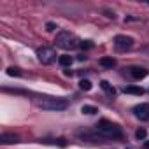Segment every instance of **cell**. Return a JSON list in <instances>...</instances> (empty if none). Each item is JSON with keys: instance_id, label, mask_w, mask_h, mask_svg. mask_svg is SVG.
Segmentation results:
<instances>
[{"instance_id": "cell-9", "label": "cell", "mask_w": 149, "mask_h": 149, "mask_svg": "<svg viewBox=\"0 0 149 149\" xmlns=\"http://www.w3.org/2000/svg\"><path fill=\"white\" fill-rule=\"evenodd\" d=\"M123 91L128 93V95H137V97L144 95V88H140V86H126Z\"/></svg>"}, {"instance_id": "cell-4", "label": "cell", "mask_w": 149, "mask_h": 149, "mask_svg": "<svg viewBox=\"0 0 149 149\" xmlns=\"http://www.w3.org/2000/svg\"><path fill=\"white\" fill-rule=\"evenodd\" d=\"M37 58L42 65H51L56 61V51L53 47H47V46H42L37 49Z\"/></svg>"}, {"instance_id": "cell-1", "label": "cell", "mask_w": 149, "mask_h": 149, "mask_svg": "<svg viewBox=\"0 0 149 149\" xmlns=\"http://www.w3.org/2000/svg\"><path fill=\"white\" fill-rule=\"evenodd\" d=\"M95 132L98 133L100 139H112V140H121L123 139V130L109 119H100L95 125Z\"/></svg>"}, {"instance_id": "cell-13", "label": "cell", "mask_w": 149, "mask_h": 149, "mask_svg": "<svg viewBox=\"0 0 149 149\" xmlns=\"http://www.w3.org/2000/svg\"><path fill=\"white\" fill-rule=\"evenodd\" d=\"M81 112H83V114H88V116H93V114L98 112V109H97L95 105H83V107H81Z\"/></svg>"}, {"instance_id": "cell-10", "label": "cell", "mask_w": 149, "mask_h": 149, "mask_svg": "<svg viewBox=\"0 0 149 149\" xmlns=\"http://www.w3.org/2000/svg\"><path fill=\"white\" fill-rule=\"evenodd\" d=\"M100 65H102L104 68H112V67L116 65V60H114L112 56H104V58H100Z\"/></svg>"}, {"instance_id": "cell-7", "label": "cell", "mask_w": 149, "mask_h": 149, "mask_svg": "<svg viewBox=\"0 0 149 149\" xmlns=\"http://www.w3.org/2000/svg\"><path fill=\"white\" fill-rule=\"evenodd\" d=\"M128 70H130V76H132L133 79H137V81H139V79H144L147 74H149V70L144 68V67H130Z\"/></svg>"}, {"instance_id": "cell-21", "label": "cell", "mask_w": 149, "mask_h": 149, "mask_svg": "<svg viewBox=\"0 0 149 149\" xmlns=\"http://www.w3.org/2000/svg\"><path fill=\"white\" fill-rule=\"evenodd\" d=\"M144 149H149V140H146V142H144Z\"/></svg>"}, {"instance_id": "cell-3", "label": "cell", "mask_w": 149, "mask_h": 149, "mask_svg": "<svg viewBox=\"0 0 149 149\" xmlns=\"http://www.w3.org/2000/svg\"><path fill=\"white\" fill-rule=\"evenodd\" d=\"M54 42L61 49H76V47L81 46V40L74 35V33H70V32H60L56 35V40Z\"/></svg>"}, {"instance_id": "cell-18", "label": "cell", "mask_w": 149, "mask_h": 149, "mask_svg": "<svg viewBox=\"0 0 149 149\" xmlns=\"http://www.w3.org/2000/svg\"><path fill=\"white\" fill-rule=\"evenodd\" d=\"M58 26H56V23H53V21H49V23H46V30L47 32H54Z\"/></svg>"}, {"instance_id": "cell-2", "label": "cell", "mask_w": 149, "mask_h": 149, "mask_svg": "<svg viewBox=\"0 0 149 149\" xmlns=\"http://www.w3.org/2000/svg\"><path fill=\"white\" fill-rule=\"evenodd\" d=\"M37 105L42 109V111H65L68 107V102L63 100V98H54V97H44L37 102Z\"/></svg>"}, {"instance_id": "cell-11", "label": "cell", "mask_w": 149, "mask_h": 149, "mask_svg": "<svg viewBox=\"0 0 149 149\" xmlns=\"http://www.w3.org/2000/svg\"><path fill=\"white\" fill-rule=\"evenodd\" d=\"M100 86H102V90H104L107 95H111V97H114V95H116V88H114L109 81H102V83H100Z\"/></svg>"}, {"instance_id": "cell-15", "label": "cell", "mask_w": 149, "mask_h": 149, "mask_svg": "<svg viewBox=\"0 0 149 149\" xmlns=\"http://www.w3.org/2000/svg\"><path fill=\"white\" fill-rule=\"evenodd\" d=\"M79 88H81L83 91H90V90L93 88V84H91V81H88V79H81V81H79Z\"/></svg>"}, {"instance_id": "cell-5", "label": "cell", "mask_w": 149, "mask_h": 149, "mask_svg": "<svg viewBox=\"0 0 149 149\" xmlns=\"http://www.w3.org/2000/svg\"><path fill=\"white\" fill-rule=\"evenodd\" d=\"M114 46L119 51H126V49H130L133 46V39L132 37H126V35H116L114 37Z\"/></svg>"}, {"instance_id": "cell-14", "label": "cell", "mask_w": 149, "mask_h": 149, "mask_svg": "<svg viewBox=\"0 0 149 149\" xmlns=\"http://www.w3.org/2000/svg\"><path fill=\"white\" fill-rule=\"evenodd\" d=\"M7 76H11V77H21L23 72H21L18 67H9V68H7Z\"/></svg>"}, {"instance_id": "cell-6", "label": "cell", "mask_w": 149, "mask_h": 149, "mask_svg": "<svg viewBox=\"0 0 149 149\" xmlns=\"http://www.w3.org/2000/svg\"><path fill=\"white\" fill-rule=\"evenodd\" d=\"M133 114L140 119V121H147L149 119V104H139L133 107Z\"/></svg>"}, {"instance_id": "cell-8", "label": "cell", "mask_w": 149, "mask_h": 149, "mask_svg": "<svg viewBox=\"0 0 149 149\" xmlns=\"http://www.w3.org/2000/svg\"><path fill=\"white\" fill-rule=\"evenodd\" d=\"M14 142H18V137L16 135H13V133H2L0 135V144H14Z\"/></svg>"}, {"instance_id": "cell-16", "label": "cell", "mask_w": 149, "mask_h": 149, "mask_svg": "<svg viewBox=\"0 0 149 149\" xmlns=\"http://www.w3.org/2000/svg\"><path fill=\"white\" fill-rule=\"evenodd\" d=\"M135 137H137L139 140H144V139L147 137V132H146V128H139V130L135 132Z\"/></svg>"}, {"instance_id": "cell-19", "label": "cell", "mask_w": 149, "mask_h": 149, "mask_svg": "<svg viewBox=\"0 0 149 149\" xmlns=\"http://www.w3.org/2000/svg\"><path fill=\"white\" fill-rule=\"evenodd\" d=\"M63 74H65V76H67V77H72V76H74V72H72L70 68H67V70H63Z\"/></svg>"}, {"instance_id": "cell-17", "label": "cell", "mask_w": 149, "mask_h": 149, "mask_svg": "<svg viewBox=\"0 0 149 149\" xmlns=\"http://www.w3.org/2000/svg\"><path fill=\"white\" fill-rule=\"evenodd\" d=\"M79 47H83V49H91L93 47V42L91 40H81V46Z\"/></svg>"}, {"instance_id": "cell-12", "label": "cell", "mask_w": 149, "mask_h": 149, "mask_svg": "<svg viewBox=\"0 0 149 149\" xmlns=\"http://www.w3.org/2000/svg\"><path fill=\"white\" fill-rule=\"evenodd\" d=\"M58 61H60V65H61V67H70V65H72V61H74V58H72L70 54H61V56L58 58Z\"/></svg>"}, {"instance_id": "cell-20", "label": "cell", "mask_w": 149, "mask_h": 149, "mask_svg": "<svg viewBox=\"0 0 149 149\" xmlns=\"http://www.w3.org/2000/svg\"><path fill=\"white\" fill-rule=\"evenodd\" d=\"M105 16H109V18H114V13H111V11H105Z\"/></svg>"}]
</instances>
